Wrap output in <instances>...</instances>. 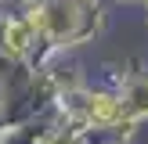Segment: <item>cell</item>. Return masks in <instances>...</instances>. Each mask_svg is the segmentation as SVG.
<instances>
[{
    "mask_svg": "<svg viewBox=\"0 0 148 144\" xmlns=\"http://www.w3.org/2000/svg\"><path fill=\"white\" fill-rule=\"evenodd\" d=\"M87 115H90L94 122H116L123 115V108H119V101H112V97H94L90 108H87Z\"/></svg>",
    "mask_w": 148,
    "mask_h": 144,
    "instance_id": "1",
    "label": "cell"
},
{
    "mask_svg": "<svg viewBox=\"0 0 148 144\" xmlns=\"http://www.w3.org/2000/svg\"><path fill=\"white\" fill-rule=\"evenodd\" d=\"M29 40V25H7V47L11 50H22Z\"/></svg>",
    "mask_w": 148,
    "mask_h": 144,
    "instance_id": "2",
    "label": "cell"
}]
</instances>
